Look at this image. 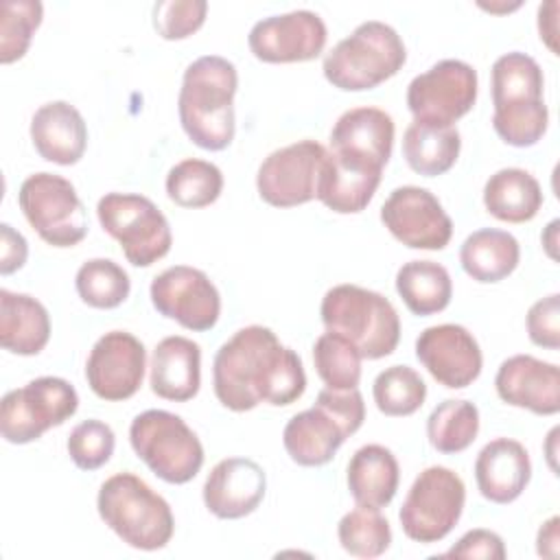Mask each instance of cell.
<instances>
[{
  "label": "cell",
  "instance_id": "1",
  "mask_svg": "<svg viewBox=\"0 0 560 560\" xmlns=\"http://www.w3.org/2000/svg\"><path fill=\"white\" fill-rule=\"evenodd\" d=\"M212 387L217 400L230 411H252L260 402L287 407L306 389L300 354L282 346L267 326L238 328L214 354Z\"/></svg>",
  "mask_w": 560,
  "mask_h": 560
},
{
  "label": "cell",
  "instance_id": "2",
  "mask_svg": "<svg viewBox=\"0 0 560 560\" xmlns=\"http://www.w3.org/2000/svg\"><path fill=\"white\" fill-rule=\"evenodd\" d=\"M236 88V66L225 57L203 55L186 66L177 112L182 129L192 144L206 151H223L232 144Z\"/></svg>",
  "mask_w": 560,
  "mask_h": 560
},
{
  "label": "cell",
  "instance_id": "3",
  "mask_svg": "<svg viewBox=\"0 0 560 560\" xmlns=\"http://www.w3.org/2000/svg\"><path fill=\"white\" fill-rule=\"evenodd\" d=\"M492 127L516 149L534 147L547 131L549 109L542 98L545 77L538 61L521 50L494 59L490 70Z\"/></svg>",
  "mask_w": 560,
  "mask_h": 560
},
{
  "label": "cell",
  "instance_id": "4",
  "mask_svg": "<svg viewBox=\"0 0 560 560\" xmlns=\"http://www.w3.org/2000/svg\"><path fill=\"white\" fill-rule=\"evenodd\" d=\"M96 510L122 542L140 551L164 549L175 534L168 501L133 472L107 477L98 488Z\"/></svg>",
  "mask_w": 560,
  "mask_h": 560
},
{
  "label": "cell",
  "instance_id": "5",
  "mask_svg": "<svg viewBox=\"0 0 560 560\" xmlns=\"http://www.w3.org/2000/svg\"><path fill=\"white\" fill-rule=\"evenodd\" d=\"M326 330L354 343L363 359L389 357L400 341V317L394 304L378 291L359 284L330 287L319 306Z\"/></svg>",
  "mask_w": 560,
  "mask_h": 560
},
{
  "label": "cell",
  "instance_id": "6",
  "mask_svg": "<svg viewBox=\"0 0 560 560\" xmlns=\"http://www.w3.org/2000/svg\"><path fill=\"white\" fill-rule=\"evenodd\" d=\"M407 61L398 31L381 20L361 22L324 57L326 81L343 92H363L392 79Z\"/></svg>",
  "mask_w": 560,
  "mask_h": 560
},
{
  "label": "cell",
  "instance_id": "7",
  "mask_svg": "<svg viewBox=\"0 0 560 560\" xmlns=\"http://www.w3.org/2000/svg\"><path fill=\"white\" fill-rule=\"evenodd\" d=\"M129 444L138 459L166 483H188L203 466V446L182 416L147 409L129 424Z\"/></svg>",
  "mask_w": 560,
  "mask_h": 560
},
{
  "label": "cell",
  "instance_id": "8",
  "mask_svg": "<svg viewBox=\"0 0 560 560\" xmlns=\"http://www.w3.org/2000/svg\"><path fill=\"white\" fill-rule=\"evenodd\" d=\"M96 217L133 267H151L171 252L168 219L144 195L105 192L96 203Z\"/></svg>",
  "mask_w": 560,
  "mask_h": 560
},
{
  "label": "cell",
  "instance_id": "9",
  "mask_svg": "<svg viewBox=\"0 0 560 560\" xmlns=\"http://www.w3.org/2000/svg\"><path fill=\"white\" fill-rule=\"evenodd\" d=\"M466 486L462 477L446 466L424 468L411 483L398 521L405 536L420 545L446 538L462 518Z\"/></svg>",
  "mask_w": 560,
  "mask_h": 560
},
{
  "label": "cell",
  "instance_id": "10",
  "mask_svg": "<svg viewBox=\"0 0 560 560\" xmlns=\"http://www.w3.org/2000/svg\"><path fill=\"white\" fill-rule=\"evenodd\" d=\"M18 203L28 225L52 247H74L88 234L83 201L70 179L55 173H33L18 190Z\"/></svg>",
  "mask_w": 560,
  "mask_h": 560
},
{
  "label": "cell",
  "instance_id": "11",
  "mask_svg": "<svg viewBox=\"0 0 560 560\" xmlns=\"http://www.w3.org/2000/svg\"><path fill=\"white\" fill-rule=\"evenodd\" d=\"M77 409L79 394L66 378L39 376L2 396L0 433L9 444H28L63 424Z\"/></svg>",
  "mask_w": 560,
  "mask_h": 560
},
{
  "label": "cell",
  "instance_id": "12",
  "mask_svg": "<svg viewBox=\"0 0 560 560\" xmlns=\"http://www.w3.org/2000/svg\"><path fill=\"white\" fill-rule=\"evenodd\" d=\"M477 70L462 59H442L407 85V107L416 122L455 127L477 101Z\"/></svg>",
  "mask_w": 560,
  "mask_h": 560
},
{
  "label": "cell",
  "instance_id": "13",
  "mask_svg": "<svg viewBox=\"0 0 560 560\" xmlns=\"http://www.w3.org/2000/svg\"><path fill=\"white\" fill-rule=\"evenodd\" d=\"M326 151L317 140H298L271 151L256 173L260 199L273 208H293L315 199Z\"/></svg>",
  "mask_w": 560,
  "mask_h": 560
},
{
  "label": "cell",
  "instance_id": "14",
  "mask_svg": "<svg viewBox=\"0 0 560 560\" xmlns=\"http://www.w3.org/2000/svg\"><path fill=\"white\" fill-rule=\"evenodd\" d=\"M153 308L179 326L203 332L217 326L221 295L206 271L188 265H173L160 271L149 287Z\"/></svg>",
  "mask_w": 560,
  "mask_h": 560
},
{
  "label": "cell",
  "instance_id": "15",
  "mask_svg": "<svg viewBox=\"0 0 560 560\" xmlns=\"http://www.w3.org/2000/svg\"><path fill=\"white\" fill-rule=\"evenodd\" d=\"M381 221L389 234L411 249H444L453 236V221L440 199L422 186H398L381 206Z\"/></svg>",
  "mask_w": 560,
  "mask_h": 560
},
{
  "label": "cell",
  "instance_id": "16",
  "mask_svg": "<svg viewBox=\"0 0 560 560\" xmlns=\"http://www.w3.org/2000/svg\"><path fill=\"white\" fill-rule=\"evenodd\" d=\"M326 39L324 20L315 11L295 9L258 20L247 35V46L265 63H295L319 57Z\"/></svg>",
  "mask_w": 560,
  "mask_h": 560
},
{
  "label": "cell",
  "instance_id": "17",
  "mask_svg": "<svg viewBox=\"0 0 560 560\" xmlns=\"http://www.w3.org/2000/svg\"><path fill=\"white\" fill-rule=\"evenodd\" d=\"M144 343L127 330H109L96 339L85 361L90 389L109 402L131 398L144 378Z\"/></svg>",
  "mask_w": 560,
  "mask_h": 560
},
{
  "label": "cell",
  "instance_id": "18",
  "mask_svg": "<svg viewBox=\"0 0 560 560\" xmlns=\"http://www.w3.org/2000/svg\"><path fill=\"white\" fill-rule=\"evenodd\" d=\"M416 357L427 372L448 389H464L481 374L483 354L462 324H435L416 339Z\"/></svg>",
  "mask_w": 560,
  "mask_h": 560
},
{
  "label": "cell",
  "instance_id": "19",
  "mask_svg": "<svg viewBox=\"0 0 560 560\" xmlns=\"http://www.w3.org/2000/svg\"><path fill=\"white\" fill-rule=\"evenodd\" d=\"M267 492L262 466L249 457H225L208 472L201 497L210 514L236 521L256 512Z\"/></svg>",
  "mask_w": 560,
  "mask_h": 560
},
{
  "label": "cell",
  "instance_id": "20",
  "mask_svg": "<svg viewBox=\"0 0 560 560\" xmlns=\"http://www.w3.org/2000/svg\"><path fill=\"white\" fill-rule=\"evenodd\" d=\"M494 389L503 402L536 416L560 411V370L532 354L508 357L497 370Z\"/></svg>",
  "mask_w": 560,
  "mask_h": 560
},
{
  "label": "cell",
  "instance_id": "21",
  "mask_svg": "<svg viewBox=\"0 0 560 560\" xmlns=\"http://www.w3.org/2000/svg\"><path fill=\"white\" fill-rule=\"evenodd\" d=\"M394 131V118L385 109L352 107L335 120L328 151L383 168L392 158Z\"/></svg>",
  "mask_w": 560,
  "mask_h": 560
},
{
  "label": "cell",
  "instance_id": "22",
  "mask_svg": "<svg viewBox=\"0 0 560 560\" xmlns=\"http://www.w3.org/2000/svg\"><path fill=\"white\" fill-rule=\"evenodd\" d=\"M532 479L527 448L512 438L490 440L475 459V481L483 499L508 505L516 501Z\"/></svg>",
  "mask_w": 560,
  "mask_h": 560
},
{
  "label": "cell",
  "instance_id": "23",
  "mask_svg": "<svg viewBox=\"0 0 560 560\" xmlns=\"http://www.w3.org/2000/svg\"><path fill=\"white\" fill-rule=\"evenodd\" d=\"M381 173L383 168L374 164L326 151L315 199L337 214H357L372 201Z\"/></svg>",
  "mask_w": 560,
  "mask_h": 560
},
{
  "label": "cell",
  "instance_id": "24",
  "mask_svg": "<svg viewBox=\"0 0 560 560\" xmlns=\"http://www.w3.org/2000/svg\"><path fill=\"white\" fill-rule=\"evenodd\" d=\"M31 140L46 162L72 166L85 153L88 125L81 112L68 101H50L33 114Z\"/></svg>",
  "mask_w": 560,
  "mask_h": 560
},
{
  "label": "cell",
  "instance_id": "25",
  "mask_svg": "<svg viewBox=\"0 0 560 560\" xmlns=\"http://www.w3.org/2000/svg\"><path fill=\"white\" fill-rule=\"evenodd\" d=\"M151 392L164 400L186 402L201 385V348L197 341L171 335L158 341L149 365Z\"/></svg>",
  "mask_w": 560,
  "mask_h": 560
},
{
  "label": "cell",
  "instance_id": "26",
  "mask_svg": "<svg viewBox=\"0 0 560 560\" xmlns=\"http://www.w3.org/2000/svg\"><path fill=\"white\" fill-rule=\"evenodd\" d=\"M346 440L348 435L339 422L317 405L295 413L282 431L287 455L306 468L328 464Z\"/></svg>",
  "mask_w": 560,
  "mask_h": 560
},
{
  "label": "cell",
  "instance_id": "27",
  "mask_svg": "<svg viewBox=\"0 0 560 560\" xmlns=\"http://www.w3.org/2000/svg\"><path fill=\"white\" fill-rule=\"evenodd\" d=\"M50 339V315L46 306L28 295L0 289V343L4 350L33 357Z\"/></svg>",
  "mask_w": 560,
  "mask_h": 560
},
{
  "label": "cell",
  "instance_id": "28",
  "mask_svg": "<svg viewBox=\"0 0 560 560\" xmlns=\"http://www.w3.org/2000/svg\"><path fill=\"white\" fill-rule=\"evenodd\" d=\"M346 481L357 505L381 510L396 497L400 483L398 459L383 444H365L350 457Z\"/></svg>",
  "mask_w": 560,
  "mask_h": 560
},
{
  "label": "cell",
  "instance_id": "29",
  "mask_svg": "<svg viewBox=\"0 0 560 560\" xmlns=\"http://www.w3.org/2000/svg\"><path fill=\"white\" fill-rule=\"evenodd\" d=\"M521 260V245L514 234L497 228H481L468 234L459 247L462 269L481 284L508 278Z\"/></svg>",
  "mask_w": 560,
  "mask_h": 560
},
{
  "label": "cell",
  "instance_id": "30",
  "mask_svg": "<svg viewBox=\"0 0 560 560\" xmlns=\"http://www.w3.org/2000/svg\"><path fill=\"white\" fill-rule=\"evenodd\" d=\"M488 214L505 223L532 221L542 206V188L525 168L508 166L492 173L483 186Z\"/></svg>",
  "mask_w": 560,
  "mask_h": 560
},
{
  "label": "cell",
  "instance_id": "31",
  "mask_svg": "<svg viewBox=\"0 0 560 560\" xmlns=\"http://www.w3.org/2000/svg\"><path fill=\"white\" fill-rule=\"evenodd\" d=\"M396 291L413 315L427 317L451 304L453 280L435 260H409L396 271Z\"/></svg>",
  "mask_w": 560,
  "mask_h": 560
},
{
  "label": "cell",
  "instance_id": "32",
  "mask_svg": "<svg viewBox=\"0 0 560 560\" xmlns=\"http://www.w3.org/2000/svg\"><path fill=\"white\" fill-rule=\"evenodd\" d=\"M462 151L457 127H431L411 122L402 133V158L409 168L424 177H435L453 168Z\"/></svg>",
  "mask_w": 560,
  "mask_h": 560
},
{
  "label": "cell",
  "instance_id": "33",
  "mask_svg": "<svg viewBox=\"0 0 560 560\" xmlns=\"http://www.w3.org/2000/svg\"><path fill=\"white\" fill-rule=\"evenodd\" d=\"M479 433V409L464 398H446L427 418L429 444L444 455L466 451Z\"/></svg>",
  "mask_w": 560,
  "mask_h": 560
},
{
  "label": "cell",
  "instance_id": "34",
  "mask_svg": "<svg viewBox=\"0 0 560 560\" xmlns=\"http://www.w3.org/2000/svg\"><path fill=\"white\" fill-rule=\"evenodd\" d=\"M164 186L173 203L182 208H206L221 197L223 173L208 160L186 158L171 166Z\"/></svg>",
  "mask_w": 560,
  "mask_h": 560
},
{
  "label": "cell",
  "instance_id": "35",
  "mask_svg": "<svg viewBox=\"0 0 560 560\" xmlns=\"http://www.w3.org/2000/svg\"><path fill=\"white\" fill-rule=\"evenodd\" d=\"M337 538L346 553L354 558H378L392 545L389 521L378 508L357 505L346 512L337 525Z\"/></svg>",
  "mask_w": 560,
  "mask_h": 560
},
{
  "label": "cell",
  "instance_id": "36",
  "mask_svg": "<svg viewBox=\"0 0 560 560\" xmlns=\"http://www.w3.org/2000/svg\"><path fill=\"white\" fill-rule=\"evenodd\" d=\"M74 287L81 298L92 308H116L131 291L129 273L112 258H90L85 260L77 276Z\"/></svg>",
  "mask_w": 560,
  "mask_h": 560
},
{
  "label": "cell",
  "instance_id": "37",
  "mask_svg": "<svg viewBox=\"0 0 560 560\" xmlns=\"http://www.w3.org/2000/svg\"><path fill=\"white\" fill-rule=\"evenodd\" d=\"M372 396L381 413L389 418H402L416 413L424 405L427 385L413 368L389 365L376 374L372 383Z\"/></svg>",
  "mask_w": 560,
  "mask_h": 560
},
{
  "label": "cell",
  "instance_id": "38",
  "mask_svg": "<svg viewBox=\"0 0 560 560\" xmlns=\"http://www.w3.org/2000/svg\"><path fill=\"white\" fill-rule=\"evenodd\" d=\"M361 359L352 341L330 330L313 343L315 372L330 389H354L361 381Z\"/></svg>",
  "mask_w": 560,
  "mask_h": 560
},
{
  "label": "cell",
  "instance_id": "39",
  "mask_svg": "<svg viewBox=\"0 0 560 560\" xmlns=\"http://www.w3.org/2000/svg\"><path fill=\"white\" fill-rule=\"evenodd\" d=\"M44 7L39 0H4L0 4V61L22 59L31 46L33 33L42 24Z\"/></svg>",
  "mask_w": 560,
  "mask_h": 560
},
{
  "label": "cell",
  "instance_id": "40",
  "mask_svg": "<svg viewBox=\"0 0 560 560\" xmlns=\"http://www.w3.org/2000/svg\"><path fill=\"white\" fill-rule=\"evenodd\" d=\"M68 455L81 470H96L109 462L116 448V435L103 420L90 418L79 422L66 442Z\"/></svg>",
  "mask_w": 560,
  "mask_h": 560
},
{
  "label": "cell",
  "instance_id": "41",
  "mask_svg": "<svg viewBox=\"0 0 560 560\" xmlns=\"http://www.w3.org/2000/svg\"><path fill=\"white\" fill-rule=\"evenodd\" d=\"M206 13V0H160L153 4V28L164 39H186L203 26Z\"/></svg>",
  "mask_w": 560,
  "mask_h": 560
},
{
  "label": "cell",
  "instance_id": "42",
  "mask_svg": "<svg viewBox=\"0 0 560 560\" xmlns=\"http://www.w3.org/2000/svg\"><path fill=\"white\" fill-rule=\"evenodd\" d=\"M529 341L538 348H560V295L551 293L536 300L525 317Z\"/></svg>",
  "mask_w": 560,
  "mask_h": 560
},
{
  "label": "cell",
  "instance_id": "43",
  "mask_svg": "<svg viewBox=\"0 0 560 560\" xmlns=\"http://www.w3.org/2000/svg\"><path fill=\"white\" fill-rule=\"evenodd\" d=\"M315 405L322 407L328 416H332L339 422V427L346 431L348 438L352 433H357L365 420V402L357 387L354 389L324 387L317 394Z\"/></svg>",
  "mask_w": 560,
  "mask_h": 560
},
{
  "label": "cell",
  "instance_id": "44",
  "mask_svg": "<svg viewBox=\"0 0 560 560\" xmlns=\"http://www.w3.org/2000/svg\"><path fill=\"white\" fill-rule=\"evenodd\" d=\"M508 556L503 538L492 529H470L466 532L451 549L440 553V558H486V560H503Z\"/></svg>",
  "mask_w": 560,
  "mask_h": 560
},
{
  "label": "cell",
  "instance_id": "45",
  "mask_svg": "<svg viewBox=\"0 0 560 560\" xmlns=\"http://www.w3.org/2000/svg\"><path fill=\"white\" fill-rule=\"evenodd\" d=\"M28 258V243L26 238L13 230L9 223L0 225V273L9 276L24 267Z\"/></svg>",
  "mask_w": 560,
  "mask_h": 560
},
{
  "label": "cell",
  "instance_id": "46",
  "mask_svg": "<svg viewBox=\"0 0 560 560\" xmlns=\"http://www.w3.org/2000/svg\"><path fill=\"white\" fill-rule=\"evenodd\" d=\"M558 2L556 0H549L545 4L538 7V33H540V39L549 46V50L553 55H558V44H556V35H558Z\"/></svg>",
  "mask_w": 560,
  "mask_h": 560
},
{
  "label": "cell",
  "instance_id": "47",
  "mask_svg": "<svg viewBox=\"0 0 560 560\" xmlns=\"http://www.w3.org/2000/svg\"><path fill=\"white\" fill-rule=\"evenodd\" d=\"M558 523H560V518L551 516V518H547L540 525L538 536H536V551H538V556H542V558H556L558 556V542H560Z\"/></svg>",
  "mask_w": 560,
  "mask_h": 560
},
{
  "label": "cell",
  "instance_id": "48",
  "mask_svg": "<svg viewBox=\"0 0 560 560\" xmlns=\"http://www.w3.org/2000/svg\"><path fill=\"white\" fill-rule=\"evenodd\" d=\"M556 234H558V219H553V221L545 228V232L540 234V241H542V245H545V252H547V256H549L551 260L558 258V256H556V245H558Z\"/></svg>",
  "mask_w": 560,
  "mask_h": 560
},
{
  "label": "cell",
  "instance_id": "49",
  "mask_svg": "<svg viewBox=\"0 0 560 560\" xmlns=\"http://www.w3.org/2000/svg\"><path fill=\"white\" fill-rule=\"evenodd\" d=\"M556 435H558V427H553L551 431H549V438H547V457H549V466H551V470L556 472L558 468H556V462H553V457H556V448H553V440H556Z\"/></svg>",
  "mask_w": 560,
  "mask_h": 560
},
{
  "label": "cell",
  "instance_id": "50",
  "mask_svg": "<svg viewBox=\"0 0 560 560\" xmlns=\"http://www.w3.org/2000/svg\"><path fill=\"white\" fill-rule=\"evenodd\" d=\"M479 7L486 9V11H492V13H505V11L518 9L521 2H512V4H483V2H479Z\"/></svg>",
  "mask_w": 560,
  "mask_h": 560
}]
</instances>
